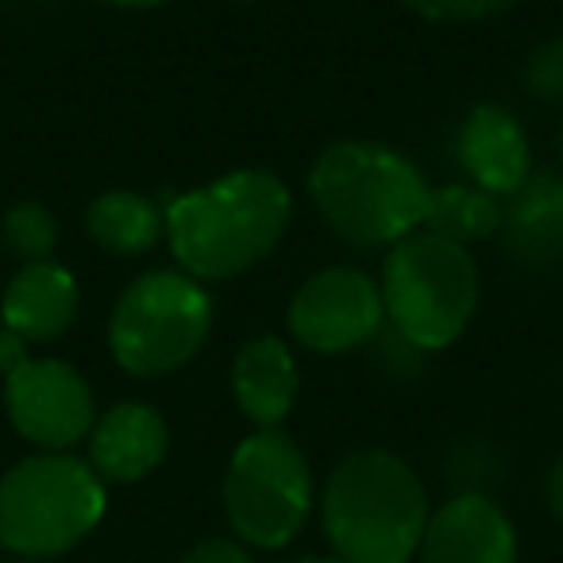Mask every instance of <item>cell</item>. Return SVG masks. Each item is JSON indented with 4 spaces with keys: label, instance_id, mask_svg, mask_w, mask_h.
Listing matches in <instances>:
<instances>
[{
    "label": "cell",
    "instance_id": "cell-23",
    "mask_svg": "<svg viewBox=\"0 0 563 563\" xmlns=\"http://www.w3.org/2000/svg\"><path fill=\"white\" fill-rule=\"evenodd\" d=\"M548 506H552V514L563 521V455L552 467V475H548Z\"/></svg>",
    "mask_w": 563,
    "mask_h": 563
},
{
    "label": "cell",
    "instance_id": "cell-14",
    "mask_svg": "<svg viewBox=\"0 0 563 563\" xmlns=\"http://www.w3.org/2000/svg\"><path fill=\"white\" fill-rule=\"evenodd\" d=\"M506 247L525 266H563V178L529 174L501 209Z\"/></svg>",
    "mask_w": 563,
    "mask_h": 563
},
{
    "label": "cell",
    "instance_id": "cell-6",
    "mask_svg": "<svg viewBox=\"0 0 563 563\" xmlns=\"http://www.w3.org/2000/svg\"><path fill=\"white\" fill-rule=\"evenodd\" d=\"M212 329V306L201 282L178 271H151L120 294L109 321V344L128 375H170L201 352Z\"/></svg>",
    "mask_w": 563,
    "mask_h": 563
},
{
    "label": "cell",
    "instance_id": "cell-1",
    "mask_svg": "<svg viewBox=\"0 0 563 563\" xmlns=\"http://www.w3.org/2000/svg\"><path fill=\"white\" fill-rule=\"evenodd\" d=\"M290 224V189L271 170H232L166 209V240L197 282L232 278L271 255Z\"/></svg>",
    "mask_w": 563,
    "mask_h": 563
},
{
    "label": "cell",
    "instance_id": "cell-24",
    "mask_svg": "<svg viewBox=\"0 0 563 563\" xmlns=\"http://www.w3.org/2000/svg\"><path fill=\"white\" fill-rule=\"evenodd\" d=\"M104 4H117V9H155V4H166V0H104Z\"/></svg>",
    "mask_w": 563,
    "mask_h": 563
},
{
    "label": "cell",
    "instance_id": "cell-21",
    "mask_svg": "<svg viewBox=\"0 0 563 563\" xmlns=\"http://www.w3.org/2000/svg\"><path fill=\"white\" fill-rule=\"evenodd\" d=\"M178 563H251V560H247V552L235 544V540L212 537V540H201V544L189 548Z\"/></svg>",
    "mask_w": 563,
    "mask_h": 563
},
{
    "label": "cell",
    "instance_id": "cell-15",
    "mask_svg": "<svg viewBox=\"0 0 563 563\" xmlns=\"http://www.w3.org/2000/svg\"><path fill=\"white\" fill-rule=\"evenodd\" d=\"M235 406L258 429H278L298 398V367L278 336H258L240 347L232 363Z\"/></svg>",
    "mask_w": 563,
    "mask_h": 563
},
{
    "label": "cell",
    "instance_id": "cell-12",
    "mask_svg": "<svg viewBox=\"0 0 563 563\" xmlns=\"http://www.w3.org/2000/svg\"><path fill=\"white\" fill-rule=\"evenodd\" d=\"M166 421L143 401L112 406L89 432V467L109 483H140L163 463Z\"/></svg>",
    "mask_w": 563,
    "mask_h": 563
},
{
    "label": "cell",
    "instance_id": "cell-9",
    "mask_svg": "<svg viewBox=\"0 0 563 563\" xmlns=\"http://www.w3.org/2000/svg\"><path fill=\"white\" fill-rule=\"evenodd\" d=\"M4 406L16 432L47 452L78 444L93 432V394L63 360H24L4 375Z\"/></svg>",
    "mask_w": 563,
    "mask_h": 563
},
{
    "label": "cell",
    "instance_id": "cell-20",
    "mask_svg": "<svg viewBox=\"0 0 563 563\" xmlns=\"http://www.w3.org/2000/svg\"><path fill=\"white\" fill-rule=\"evenodd\" d=\"M406 9H413L424 20H490L498 12H506L514 0H401Z\"/></svg>",
    "mask_w": 563,
    "mask_h": 563
},
{
    "label": "cell",
    "instance_id": "cell-3",
    "mask_svg": "<svg viewBox=\"0 0 563 563\" xmlns=\"http://www.w3.org/2000/svg\"><path fill=\"white\" fill-rule=\"evenodd\" d=\"M324 224L360 247L398 243L424 228L432 189L406 155L383 143L347 140L329 147L309 174Z\"/></svg>",
    "mask_w": 563,
    "mask_h": 563
},
{
    "label": "cell",
    "instance_id": "cell-26",
    "mask_svg": "<svg viewBox=\"0 0 563 563\" xmlns=\"http://www.w3.org/2000/svg\"><path fill=\"white\" fill-rule=\"evenodd\" d=\"M16 563H43V560H16Z\"/></svg>",
    "mask_w": 563,
    "mask_h": 563
},
{
    "label": "cell",
    "instance_id": "cell-18",
    "mask_svg": "<svg viewBox=\"0 0 563 563\" xmlns=\"http://www.w3.org/2000/svg\"><path fill=\"white\" fill-rule=\"evenodd\" d=\"M4 240L16 255H24L27 263H40L55 247V217L43 205H16L4 217Z\"/></svg>",
    "mask_w": 563,
    "mask_h": 563
},
{
    "label": "cell",
    "instance_id": "cell-25",
    "mask_svg": "<svg viewBox=\"0 0 563 563\" xmlns=\"http://www.w3.org/2000/svg\"><path fill=\"white\" fill-rule=\"evenodd\" d=\"M286 563H344L340 555H301V560H286Z\"/></svg>",
    "mask_w": 563,
    "mask_h": 563
},
{
    "label": "cell",
    "instance_id": "cell-11",
    "mask_svg": "<svg viewBox=\"0 0 563 563\" xmlns=\"http://www.w3.org/2000/svg\"><path fill=\"white\" fill-rule=\"evenodd\" d=\"M460 163L478 189L494 197H509L529 178V140L514 112L501 104H478L463 120Z\"/></svg>",
    "mask_w": 563,
    "mask_h": 563
},
{
    "label": "cell",
    "instance_id": "cell-17",
    "mask_svg": "<svg viewBox=\"0 0 563 563\" xmlns=\"http://www.w3.org/2000/svg\"><path fill=\"white\" fill-rule=\"evenodd\" d=\"M424 228L467 247V240H490L501 232V205L478 186H440L432 189Z\"/></svg>",
    "mask_w": 563,
    "mask_h": 563
},
{
    "label": "cell",
    "instance_id": "cell-5",
    "mask_svg": "<svg viewBox=\"0 0 563 563\" xmlns=\"http://www.w3.org/2000/svg\"><path fill=\"white\" fill-rule=\"evenodd\" d=\"M104 517V483L86 460L43 452L0 478V544L24 560L78 548Z\"/></svg>",
    "mask_w": 563,
    "mask_h": 563
},
{
    "label": "cell",
    "instance_id": "cell-7",
    "mask_svg": "<svg viewBox=\"0 0 563 563\" xmlns=\"http://www.w3.org/2000/svg\"><path fill=\"white\" fill-rule=\"evenodd\" d=\"M313 506V475L282 429H258L235 448L224 475V509L251 548H282L301 532Z\"/></svg>",
    "mask_w": 563,
    "mask_h": 563
},
{
    "label": "cell",
    "instance_id": "cell-2",
    "mask_svg": "<svg viewBox=\"0 0 563 563\" xmlns=\"http://www.w3.org/2000/svg\"><path fill=\"white\" fill-rule=\"evenodd\" d=\"M324 532L344 563H409L429 525V494L406 460L367 448L329 475Z\"/></svg>",
    "mask_w": 563,
    "mask_h": 563
},
{
    "label": "cell",
    "instance_id": "cell-13",
    "mask_svg": "<svg viewBox=\"0 0 563 563\" xmlns=\"http://www.w3.org/2000/svg\"><path fill=\"white\" fill-rule=\"evenodd\" d=\"M78 301L81 294L74 274L40 258L12 274L4 298H0V317H4V329L16 332L24 344L27 340H55L74 324Z\"/></svg>",
    "mask_w": 563,
    "mask_h": 563
},
{
    "label": "cell",
    "instance_id": "cell-10",
    "mask_svg": "<svg viewBox=\"0 0 563 563\" xmlns=\"http://www.w3.org/2000/svg\"><path fill=\"white\" fill-rule=\"evenodd\" d=\"M421 563H517L509 517L483 494H460L429 517Z\"/></svg>",
    "mask_w": 563,
    "mask_h": 563
},
{
    "label": "cell",
    "instance_id": "cell-16",
    "mask_svg": "<svg viewBox=\"0 0 563 563\" xmlns=\"http://www.w3.org/2000/svg\"><path fill=\"white\" fill-rule=\"evenodd\" d=\"M86 228L104 251L117 255H140L158 243L166 232V212L155 201L132 189H112V194L97 197L86 212Z\"/></svg>",
    "mask_w": 563,
    "mask_h": 563
},
{
    "label": "cell",
    "instance_id": "cell-27",
    "mask_svg": "<svg viewBox=\"0 0 563 563\" xmlns=\"http://www.w3.org/2000/svg\"><path fill=\"white\" fill-rule=\"evenodd\" d=\"M560 143H563V135H560Z\"/></svg>",
    "mask_w": 563,
    "mask_h": 563
},
{
    "label": "cell",
    "instance_id": "cell-22",
    "mask_svg": "<svg viewBox=\"0 0 563 563\" xmlns=\"http://www.w3.org/2000/svg\"><path fill=\"white\" fill-rule=\"evenodd\" d=\"M24 360H27L24 340H20L16 332L0 329V375H9V371H12V367H20Z\"/></svg>",
    "mask_w": 563,
    "mask_h": 563
},
{
    "label": "cell",
    "instance_id": "cell-8",
    "mask_svg": "<svg viewBox=\"0 0 563 563\" xmlns=\"http://www.w3.org/2000/svg\"><path fill=\"white\" fill-rule=\"evenodd\" d=\"M386 321L378 282L352 266H329L294 294L290 332L301 347L344 355L371 344Z\"/></svg>",
    "mask_w": 563,
    "mask_h": 563
},
{
    "label": "cell",
    "instance_id": "cell-19",
    "mask_svg": "<svg viewBox=\"0 0 563 563\" xmlns=\"http://www.w3.org/2000/svg\"><path fill=\"white\" fill-rule=\"evenodd\" d=\"M529 89L548 104H563V35L548 40L525 66Z\"/></svg>",
    "mask_w": 563,
    "mask_h": 563
},
{
    "label": "cell",
    "instance_id": "cell-4",
    "mask_svg": "<svg viewBox=\"0 0 563 563\" xmlns=\"http://www.w3.org/2000/svg\"><path fill=\"white\" fill-rule=\"evenodd\" d=\"M378 290L394 332L417 352H440L475 317L478 271L463 243L417 228L394 243Z\"/></svg>",
    "mask_w": 563,
    "mask_h": 563
}]
</instances>
